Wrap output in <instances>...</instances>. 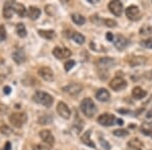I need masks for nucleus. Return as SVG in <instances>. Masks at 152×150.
<instances>
[{
  "mask_svg": "<svg viewBox=\"0 0 152 150\" xmlns=\"http://www.w3.org/2000/svg\"><path fill=\"white\" fill-rule=\"evenodd\" d=\"M80 110L87 118H92L98 113V108L90 97H85L80 104Z\"/></svg>",
  "mask_w": 152,
  "mask_h": 150,
  "instance_id": "obj_1",
  "label": "nucleus"
},
{
  "mask_svg": "<svg viewBox=\"0 0 152 150\" xmlns=\"http://www.w3.org/2000/svg\"><path fill=\"white\" fill-rule=\"evenodd\" d=\"M33 99L37 104H42L46 108H50L54 103V99H53L52 95L49 94L48 92L41 91V90H38V91L34 92L33 95Z\"/></svg>",
  "mask_w": 152,
  "mask_h": 150,
  "instance_id": "obj_2",
  "label": "nucleus"
},
{
  "mask_svg": "<svg viewBox=\"0 0 152 150\" xmlns=\"http://www.w3.org/2000/svg\"><path fill=\"white\" fill-rule=\"evenodd\" d=\"M27 120L25 113H13L9 116V122L15 128H22Z\"/></svg>",
  "mask_w": 152,
  "mask_h": 150,
  "instance_id": "obj_3",
  "label": "nucleus"
},
{
  "mask_svg": "<svg viewBox=\"0 0 152 150\" xmlns=\"http://www.w3.org/2000/svg\"><path fill=\"white\" fill-rule=\"evenodd\" d=\"M83 89V85L79 82H71L69 84L63 86L62 90L66 94H70V95H76L82 91Z\"/></svg>",
  "mask_w": 152,
  "mask_h": 150,
  "instance_id": "obj_4",
  "label": "nucleus"
},
{
  "mask_svg": "<svg viewBox=\"0 0 152 150\" xmlns=\"http://www.w3.org/2000/svg\"><path fill=\"white\" fill-rule=\"evenodd\" d=\"M127 85H128L127 81L124 78H122V77H115L109 83L110 88H112L115 91H121V90L125 89Z\"/></svg>",
  "mask_w": 152,
  "mask_h": 150,
  "instance_id": "obj_5",
  "label": "nucleus"
},
{
  "mask_svg": "<svg viewBox=\"0 0 152 150\" xmlns=\"http://www.w3.org/2000/svg\"><path fill=\"white\" fill-rule=\"evenodd\" d=\"M108 8L115 16H121L122 13L124 11V6L123 3L121 1H118V0H113L110 1L109 4H108Z\"/></svg>",
  "mask_w": 152,
  "mask_h": 150,
  "instance_id": "obj_6",
  "label": "nucleus"
},
{
  "mask_svg": "<svg viewBox=\"0 0 152 150\" xmlns=\"http://www.w3.org/2000/svg\"><path fill=\"white\" fill-rule=\"evenodd\" d=\"M116 118L113 114H103L100 115V117L98 118V123L101 126H105V127H110V126H113L116 122Z\"/></svg>",
  "mask_w": 152,
  "mask_h": 150,
  "instance_id": "obj_7",
  "label": "nucleus"
},
{
  "mask_svg": "<svg viewBox=\"0 0 152 150\" xmlns=\"http://www.w3.org/2000/svg\"><path fill=\"white\" fill-rule=\"evenodd\" d=\"M39 76L42 79H44L45 81H48V82H51V81L54 80V71L51 69L50 67H47V66H43L39 69L38 71Z\"/></svg>",
  "mask_w": 152,
  "mask_h": 150,
  "instance_id": "obj_8",
  "label": "nucleus"
},
{
  "mask_svg": "<svg viewBox=\"0 0 152 150\" xmlns=\"http://www.w3.org/2000/svg\"><path fill=\"white\" fill-rule=\"evenodd\" d=\"M52 54L56 57L59 60L62 59H66V58H70L72 55V52L70 51L67 48H62V47H55L52 51Z\"/></svg>",
  "mask_w": 152,
  "mask_h": 150,
  "instance_id": "obj_9",
  "label": "nucleus"
},
{
  "mask_svg": "<svg viewBox=\"0 0 152 150\" xmlns=\"http://www.w3.org/2000/svg\"><path fill=\"white\" fill-rule=\"evenodd\" d=\"M57 113L61 118L65 120H68L69 118L71 117V111L69 109V106L63 101H59L58 104H57Z\"/></svg>",
  "mask_w": 152,
  "mask_h": 150,
  "instance_id": "obj_10",
  "label": "nucleus"
},
{
  "mask_svg": "<svg viewBox=\"0 0 152 150\" xmlns=\"http://www.w3.org/2000/svg\"><path fill=\"white\" fill-rule=\"evenodd\" d=\"M96 66L101 70H107L109 68L113 67L116 64V61L114 58H109V57H105V58H100L96 61Z\"/></svg>",
  "mask_w": 152,
  "mask_h": 150,
  "instance_id": "obj_11",
  "label": "nucleus"
},
{
  "mask_svg": "<svg viewBox=\"0 0 152 150\" xmlns=\"http://www.w3.org/2000/svg\"><path fill=\"white\" fill-rule=\"evenodd\" d=\"M40 137L43 142H45V144H47L49 147H52L55 144V137L50 130H42L40 132Z\"/></svg>",
  "mask_w": 152,
  "mask_h": 150,
  "instance_id": "obj_12",
  "label": "nucleus"
},
{
  "mask_svg": "<svg viewBox=\"0 0 152 150\" xmlns=\"http://www.w3.org/2000/svg\"><path fill=\"white\" fill-rule=\"evenodd\" d=\"M126 16L130 20H137L140 17V9L136 5H130L126 8Z\"/></svg>",
  "mask_w": 152,
  "mask_h": 150,
  "instance_id": "obj_13",
  "label": "nucleus"
},
{
  "mask_svg": "<svg viewBox=\"0 0 152 150\" xmlns=\"http://www.w3.org/2000/svg\"><path fill=\"white\" fill-rule=\"evenodd\" d=\"M128 40L124 37L123 35H118L116 37V40H115L114 42V45L115 47L117 48V49L119 50V51H123L125 48L128 46Z\"/></svg>",
  "mask_w": 152,
  "mask_h": 150,
  "instance_id": "obj_14",
  "label": "nucleus"
},
{
  "mask_svg": "<svg viewBox=\"0 0 152 150\" xmlns=\"http://www.w3.org/2000/svg\"><path fill=\"white\" fill-rule=\"evenodd\" d=\"M147 58L143 56H133L132 58L129 59V64L131 67H136V66H143L146 64Z\"/></svg>",
  "mask_w": 152,
  "mask_h": 150,
  "instance_id": "obj_15",
  "label": "nucleus"
},
{
  "mask_svg": "<svg viewBox=\"0 0 152 150\" xmlns=\"http://www.w3.org/2000/svg\"><path fill=\"white\" fill-rule=\"evenodd\" d=\"M12 59L16 64H22L25 61V53L22 49H16L12 53Z\"/></svg>",
  "mask_w": 152,
  "mask_h": 150,
  "instance_id": "obj_16",
  "label": "nucleus"
},
{
  "mask_svg": "<svg viewBox=\"0 0 152 150\" xmlns=\"http://www.w3.org/2000/svg\"><path fill=\"white\" fill-rule=\"evenodd\" d=\"M95 99L100 101H103V103L110 101V94L109 90H107L105 88H100V89H98L95 94Z\"/></svg>",
  "mask_w": 152,
  "mask_h": 150,
  "instance_id": "obj_17",
  "label": "nucleus"
},
{
  "mask_svg": "<svg viewBox=\"0 0 152 150\" xmlns=\"http://www.w3.org/2000/svg\"><path fill=\"white\" fill-rule=\"evenodd\" d=\"M13 3L14 2H11V1H8L4 4L3 6V16L5 19H11L14 13V9H13Z\"/></svg>",
  "mask_w": 152,
  "mask_h": 150,
  "instance_id": "obj_18",
  "label": "nucleus"
},
{
  "mask_svg": "<svg viewBox=\"0 0 152 150\" xmlns=\"http://www.w3.org/2000/svg\"><path fill=\"white\" fill-rule=\"evenodd\" d=\"M90 134H91V130H87L83 134V135L81 136L80 140H81V142L83 143V144L87 145V146H89L90 148H96L94 142L90 139Z\"/></svg>",
  "mask_w": 152,
  "mask_h": 150,
  "instance_id": "obj_19",
  "label": "nucleus"
},
{
  "mask_svg": "<svg viewBox=\"0 0 152 150\" xmlns=\"http://www.w3.org/2000/svg\"><path fill=\"white\" fill-rule=\"evenodd\" d=\"M132 95L135 99H142L147 95V92L140 86H136L132 89Z\"/></svg>",
  "mask_w": 152,
  "mask_h": 150,
  "instance_id": "obj_20",
  "label": "nucleus"
},
{
  "mask_svg": "<svg viewBox=\"0 0 152 150\" xmlns=\"http://www.w3.org/2000/svg\"><path fill=\"white\" fill-rule=\"evenodd\" d=\"M41 13H42L41 9L39 7H37V6H31L29 8V10H27V15H29V19L33 20L38 19L41 16Z\"/></svg>",
  "mask_w": 152,
  "mask_h": 150,
  "instance_id": "obj_21",
  "label": "nucleus"
},
{
  "mask_svg": "<svg viewBox=\"0 0 152 150\" xmlns=\"http://www.w3.org/2000/svg\"><path fill=\"white\" fill-rule=\"evenodd\" d=\"M39 35L46 40H53L56 37V34L52 29H39Z\"/></svg>",
  "mask_w": 152,
  "mask_h": 150,
  "instance_id": "obj_22",
  "label": "nucleus"
},
{
  "mask_svg": "<svg viewBox=\"0 0 152 150\" xmlns=\"http://www.w3.org/2000/svg\"><path fill=\"white\" fill-rule=\"evenodd\" d=\"M13 9H14V12L17 13L18 16L24 17L25 14H27V9H25L24 5L22 3H16L14 2L13 3Z\"/></svg>",
  "mask_w": 152,
  "mask_h": 150,
  "instance_id": "obj_23",
  "label": "nucleus"
},
{
  "mask_svg": "<svg viewBox=\"0 0 152 150\" xmlns=\"http://www.w3.org/2000/svg\"><path fill=\"white\" fill-rule=\"evenodd\" d=\"M71 19H72V21L74 22L75 24H77V26H83L85 24V17L82 14L77 13V12L71 14Z\"/></svg>",
  "mask_w": 152,
  "mask_h": 150,
  "instance_id": "obj_24",
  "label": "nucleus"
},
{
  "mask_svg": "<svg viewBox=\"0 0 152 150\" xmlns=\"http://www.w3.org/2000/svg\"><path fill=\"white\" fill-rule=\"evenodd\" d=\"M143 142L138 138H134V139H131L128 142V147L130 149L132 148H137V149H141L143 147Z\"/></svg>",
  "mask_w": 152,
  "mask_h": 150,
  "instance_id": "obj_25",
  "label": "nucleus"
},
{
  "mask_svg": "<svg viewBox=\"0 0 152 150\" xmlns=\"http://www.w3.org/2000/svg\"><path fill=\"white\" fill-rule=\"evenodd\" d=\"M71 39H72L75 43H77V44H79V45L84 44V42H85V37L80 33H73L72 36H71Z\"/></svg>",
  "mask_w": 152,
  "mask_h": 150,
  "instance_id": "obj_26",
  "label": "nucleus"
},
{
  "mask_svg": "<svg viewBox=\"0 0 152 150\" xmlns=\"http://www.w3.org/2000/svg\"><path fill=\"white\" fill-rule=\"evenodd\" d=\"M16 34L20 38L27 37V29H25L24 24H16Z\"/></svg>",
  "mask_w": 152,
  "mask_h": 150,
  "instance_id": "obj_27",
  "label": "nucleus"
},
{
  "mask_svg": "<svg viewBox=\"0 0 152 150\" xmlns=\"http://www.w3.org/2000/svg\"><path fill=\"white\" fill-rule=\"evenodd\" d=\"M52 121H53V118L51 117L50 115H45L39 119V123H40L41 125H49L52 123Z\"/></svg>",
  "mask_w": 152,
  "mask_h": 150,
  "instance_id": "obj_28",
  "label": "nucleus"
},
{
  "mask_svg": "<svg viewBox=\"0 0 152 150\" xmlns=\"http://www.w3.org/2000/svg\"><path fill=\"white\" fill-rule=\"evenodd\" d=\"M113 134L117 137H126V136L129 135V132L125 129H117V130L113 131Z\"/></svg>",
  "mask_w": 152,
  "mask_h": 150,
  "instance_id": "obj_29",
  "label": "nucleus"
},
{
  "mask_svg": "<svg viewBox=\"0 0 152 150\" xmlns=\"http://www.w3.org/2000/svg\"><path fill=\"white\" fill-rule=\"evenodd\" d=\"M151 125L150 124H143L142 125V127H141V132L144 134V135H147V136H149V135H151L152 134V129H151Z\"/></svg>",
  "mask_w": 152,
  "mask_h": 150,
  "instance_id": "obj_30",
  "label": "nucleus"
},
{
  "mask_svg": "<svg viewBox=\"0 0 152 150\" xmlns=\"http://www.w3.org/2000/svg\"><path fill=\"white\" fill-rule=\"evenodd\" d=\"M140 35H149V34H152V26H148V24H145V26H142L139 31Z\"/></svg>",
  "mask_w": 152,
  "mask_h": 150,
  "instance_id": "obj_31",
  "label": "nucleus"
},
{
  "mask_svg": "<svg viewBox=\"0 0 152 150\" xmlns=\"http://www.w3.org/2000/svg\"><path fill=\"white\" fill-rule=\"evenodd\" d=\"M103 24H105V26L108 28H115L117 26V21L114 19H103Z\"/></svg>",
  "mask_w": 152,
  "mask_h": 150,
  "instance_id": "obj_32",
  "label": "nucleus"
},
{
  "mask_svg": "<svg viewBox=\"0 0 152 150\" xmlns=\"http://www.w3.org/2000/svg\"><path fill=\"white\" fill-rule=\"evenodd\" d=\"M73 66H75V61L74 60H71V59H69L67 62L64 64V68H65V71H69V70H71L73 68Z\"/></svg>",
  "mask_w": 152,
  "mask_h": 150,
  "instance_id": "obj_33",
  "label": "nucleus"
},
{
  "mask_svg": "<svg viewBox=\"0 0 152 150\" xmlns=\"http://www.w3.org/2000/svg\"><path fill=\"white\" fill-rule=\"evenodd\" d=\"M6 29L5 26H3V24H1L0 26V42H2V41H4L6 39Z\"/></svg>",
  "mask_w": 152,
  "mask_h": 150,
  "instance_id": "obj_34",
  "label": "nucleus"
},
{
  "mask_svg": "<svg viewBox=\"0 0 152 150\" xmlns=\"http://www.w3.org/2000/svg\"><path fill=\"white\" fill-rule=\"evenodd\" d=\"M45 10H46V12H47L49 15H53V14H55V13H56V7H55V6H53V5H51V4H49V5L46 6Z\"/></svg>",
  "mask_w": 152,
  "mask_h": 150,
  "instance_id": "obj_35",
  "label": "nucleus"
},
{
  "mask_svg": "<svg viewBox=\"0 0 152 150\" xmlns=\"http://www.w3.org/2000/svg\"><path fill=\"white\" fill-rule=\"evenodd\" d=\"M100 143L101 145V147L103 148V150H110V145L108 141H105L103 138H100Z\"/></svg>",
  "mask_w": 152,
  "mask_h": 150,
  "instance_id": "obj_36",
  "label": "nucleus"
},
{
  "mask_svg": "<svg viewBox=\"0 0 152 150\" xmlns=\"http://www.w3.org/2000/svg\"><path fill=\"white\" fill-rule=\"evenodd\" d=\"M141 45H143L145 48H148V49H152V38H148L146 40L142 41Z\"/></svg>",
  "mask_w": 152,
  "mask_h": 150,
  "instance_id": "obj_37",
  "label": "nucleus"
},
{
  "mask_svg": "<svg viewBox=\"0 0 152 150\" xmlns=\"http://www.w3.org/2000/svg\"><path fill=\"white\" fill-rule=\"evenodd\" d=\"M0 133L3 134V135H9V134L11 133V130L6 125H2V126L0 127Z\"/></svg>",
  "mask_w": 152,
  "mask_h": 150,
  "instance_id": "obj_38",
  "label": "nucleus"
},
{
  "mask_svg": "<svg viewBox=\"0 0 152 150\" xmlns=\"http://www.w3.org/2000/svg\"><path fill=\"white\" fill-rule=\"evenodd\" d=\"M33 150H49V148L44 145H41V144H37V145H34L33 146Z\"/></svg>",
  "mask_w": 152,
  "mask_h": 150,
  "instance_id": "obj_39",
  "label": "nucleus"
},
{
  "mask_svg": "<svg viewBox=\"0 0 152 150\" xmlns=\"http://www.w3.org/2000/svg\"><path fill=\"white\" fill-rule=\"evenodd\" d=\"M105 38H107L108 41H110V42H112L113 40H114V35H113L112 33H110V31H108L107 34H105Z\"/></svg>",
  "mask_w": 152,
  "mask_h": 150,
  "instance_id": "obj_40",
  "label": "nucleus"
},
{
  "mask_svg": "<svg viewBox=\"0 0 152 150\" xmlns=\"http://www.w3.org/2000/svg\"><path fill=\"white\" fill-rule=\"evenodd\" d=\"M3 92L5 94H9L11 92V88L9 87V86H4V88H3Z\"/></svg>",
  "mask_w": 152,
  "mask_h": 150,
  "instance_id": "obj_41",
  "label": "nucleus"
},
{
  "mask_svg": "<svg viewBox=\"0 0 152 150\" xmlns=\"http://www.w3.org/2000/svg\"><path fill=\"white\" fill-rule=\"evenodd\" d=\"M4 150H10V143L7 142L5 145V148H4Z\"/></svg>",
  "mask_w": 152,
  "mask_h": 150,
  "instance_id": "obj_42",
  "label": "nucleus"
},
{
  "mask_svg": "<svg viewBox=\"0 0 152 150\" xmlns=\"http://www.w3.org/2000/svg\"><path fill=\"white\" fill-rule=\"evenodd\" d=\"M117 123H118L120 126H122V125H123V120H122V119H118V120H117Z\"/></svg>",
  "mask_w": 152,
  "mask_h": 150,
  "instance_id": "obj_43",
  "label": "nucleus"
},
{
  "mask_svg": "<svg viewBox=\"0 0 152 150\" xmlns=\"http://www.w3.org/2000/svg\"><path fill=\"white\" fill-rule=\"evenodd\" d=\"M130 150H142V149H137V148H132V149H130Z\"/></svg>",
  "mask_w": 152,
  "mask_h": 150,
  "instance_id": "obj_44",
  "label": "nucleus"
},
{
  "mask_svg": "<svg viewBox=\"0 0 152 150\" xmlns=\"http://www.w3.org/2000/svg\"><path fill=\"white\" fill-rule=\"evenodd\" d=\"M151 77H152V71H151Z\"/></svg>",
  "mask_w": 152,
  "mask_h": 150,
  "instance_id": "obj_45",
  "label": "nucleus"
},
{
  "mask_svg": "<svg viewBox=\"0 0 152 150\" xmlns=\"http://www.w3.org/2000/svg\"><path fill=\"white\" fill-rule=\"evenodd\" d=\"M150 125H151V126H152V123H150Z\"/></svg>",
  "mask_w": 152,
  "mask_h": 150,
  "instance_id": "obj_46",
  "label": "nucleus"
}]
</instances>
